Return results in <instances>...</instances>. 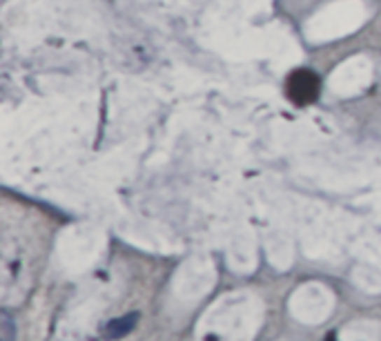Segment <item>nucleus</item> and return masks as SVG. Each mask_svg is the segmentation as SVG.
<instances>
[{
    "instance_id": "3",
    "label": "nucleus",
    "mask_w": 381,
    "mask_h": 341,
    "mask_svg": "<svg viewBox=\"0 0 381 341\" xmlns=\"http://www.w3.org/2000/svg\"><path fill=\"white\" fill-rule=\"evenodd\" d=\"M16 339V323L9 312H0V341H14Z\"/></svg>"
},
{
    "instance_id": "2",
    "label": "nucleus",
    "mask_w": 381,
    "mask_h": 341,
    "mask_svg": "<svg viewBox=\"0 0 381 341\" xmlns=\"http://www.w3.org/2000/svg\"><path fill=\"white\" fill-rule=\"evenodd\" d=\"M141 319V314L139 312H127L125 316H118V319H112L107 326H105V330H103V337L107 341H114V339H120V337H125L130 335L134 328H137Z\"/></svg>"
},
{
    "instance_id": "1",
    "label": "nucleus",
    "mask_w": 381,
    "mask_h": 341,
    "mask_svg": "<svg viewBox=\"0 0 381 341\" xmlns=\"http://www.w3.org/2000/svg\"><path fill=\"white\" fill-rule=\"evenodd\" d=\"M319 78L314 71L310 69H297L294 74L288 78L286 92L290 96V101L294 105H308L319 96Z\"/></svg>"
}]
</instances>
